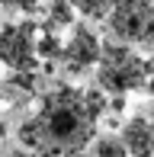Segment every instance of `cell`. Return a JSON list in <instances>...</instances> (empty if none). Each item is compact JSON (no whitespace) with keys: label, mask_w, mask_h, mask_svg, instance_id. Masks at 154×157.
<instances>
[{"label":"cell","mask_w":154,"mask_h":157,"mask_svg":"<svg viewBox=\"0 0 154 157\" xmlns=\"http://www.w3.org/2000/svg\"><path fill=\"white\" fill-rule=\"evenodd\" d=\"M42 26L36 19H19V23H3L0 26V64L10 67V74L19 71H39V52H36V39H39Z\"/></svg>","instance_id":"3957f363"},{"label":"cell","mask_w":154,"mask_h":157,"mask_svg":"<svg viewBox=\"0 0 154 157\" xmlns=\"http://www.w3.org/2000/svg\"><path fill=\"white\" fill-rule=\"evenodd\" d=\"M42 157H83V151H74V147H55V151H42Z\"/></svg>","instance_id":"8fae6325"},{"label":"cell","mask_w":154,"mask_h":157,"mask_svg":"<svg viewBox=\"0 0 154 157\" xmlns=\"http://www.w3.org/2000/svg\"><path fill=\"white\" fill-rule=\"evenodd\" d=\"M90 157H129L122 135H100L90 141Z\"/></svg>","instance_id":"ba28073f"},{"label":"cell","mask_w":154,"mask_h":157,"mask_svg":"<svg viewBox=\"0 0 154 157\" xmlns=\"http://www.w3.org/2000/svg\"><path fill=\"white\" fill-rule=\"evenodd\" d=\"M0 10H3V6H0Z\"/></svg>","instance_id":"9a60e30c"},{"label":"cell","mask_w":154,"mask_h":157,"mask_svg":"<svg viewBox=\"0 0 154 157\" xmlns=\"http://www.w3.org/2000/svg\"><path fill=\"white\" fill-rule=\"evenodd\" d=\"M116 3H119V0H71V6L80 13L83 19H90V23H100V19H106L109 13H113Z\"/></svg>","instance_id":"9c48e42d"},{"label":"cell","mask_w":154,"mask_h":157,"mask_svg":"<svg viewBox=\"0 0 154 157\" xmlns=\"http://www.w3.org/2000/svg\"><path fill=\"white\" fill-rule=\"evenodd\" d=\"M148 90H151V96H154V74H151V80H148Z\"/></svg>","instance_id":"4fadbf2b"},{"label":"cell","mask_w":154,"mask_h":157,"mask_svg":"<svg viewBox=\"0 0 154 157\" xmlns=\"http://www.w3.org/2000/svg\"><path fill=\"white\" fill-rule=\"evenodd\" d=\"M103 45L106 42L93 32L90 23H74L64 35V55H61V67L67 77H83L87 71H96L103 58Z\"/></svg>","instance_id":"5b68a950"},{"label":"cell","mask_w":154,"mask_h":157,"mask_svg":"<svg viewBox=\"0 0 154 157\" xmlns=\"http://www.w3.org/2000/svg\"><path fill=\"white\" fill-rule=\"evenodd\" d=\"M151 122H154V103H151Z\"/></svg>","instance_id":"5bb4252c"},{"label":"cell","mask_w":154,"mask_h":157,"mask_svg":"<svg viewBox=\"0 0 154 157\" xmlns=\"http://www.w3.org/2000/svg\"><path fill=\"white\" fill-rule=\"evenodd\" d=\"M113 39L129 45H154V0H119L106 16Z\"/></svg>","instance_id":"277c9868"},{"label":"cell","mask_w":154,"mask_h":157,"mask_svg":"<svg viewBox=\"0 0 154 157\" xmlns=\"http://www.w3.org/2000/svg\"><path fill=\"white\" fill-rule=\"evenodd\" d=\"M36 52H39V61L42 64H52V61H61L64 55V35L55 32V26H42L39 29V39H36Z\"/></svg>","instance_id":"52a82bcc"},{"label":"cell","mask_w":154,"mask_h":157,"mask_svg":"<svg viewBox=\"0 0 154 157\" xmlns=\"http://www.w3.org/2000/svg\"><path fill=\"white\" fill-rule=\"evenodd\" d=\"M154 74V61L144 58L141 52L129 45V42H106L103 45V58L96 64L93 77H96V87H103L109 96H119V93H132V90H141L148 87Z\"/></svg>","instance_id":"7a4b0ae2"},{"label":"cell","mask_w":154,"mask_h":157,"mask_svg":"<svg viewBox=\"0 0 154 157\" xmlns=\"http://www.w3.org/2000/svg\"><path fill=\"white\" fill-rule=\"evenodd\" d=\"M0 6L10 13H36L42 6V0H0Z\"/></svg>","instance_id":"30bf717a"},{"label":"cell","mask_w":154,"mask_h":157,"mask_svg":"<svg viewBox=\"0 0 154 157\" xmlns=\"http://www.w3.org/2000/svg\"><path fill=\"white\" fill-rule=\"evenodd\" d=\"M10 157H42V154H39V151H32V147H23V144H19L16 151H10Z\"/></svg>","instance_id":"7c38bea8"},{"label":"cell","mask_w":154,"mask_h":157,"mask_svg":"<svg viewBox=\"0 0 154 157\" xmlns=\"http://www.w3.org/2000/svg\"><path fill=\"white\" fill-rule=\"evenodd\" d=\"M119 135H122L125 147H129V157H154V122H151V116H132Z\"/></svg>","instance_id":"8992f818"},{"label":"cell","mask_w":154,"mask_h":157,"mask_svg":"<svg viewBox=\"0 0 154 157\" xmlns=\"http://www.w3.org/2000/svg\"><path fill=\"white\" fill-rule=\"evenodd\" d=\"M96 122L87 103V90H77L71 83L45 90L39 96V106L32 116H26L16 125V138L23 147L32 151H55V147H74L83 151L96 138Z\"/></svg>","instance_id":"6da1fadb"}]
</instances>
